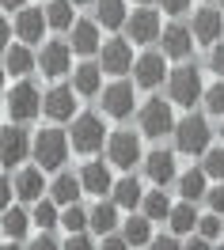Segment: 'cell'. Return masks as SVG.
<instances>
[{"label":"cell","instance_id":"cell-1","mask_svg":"<svg viewBox=\"0 0 224 250\" xmlns=\"http://www.w3.org/2000/svg\"><path fill=\"white\" fill-rule=\"evenodd\" d=\"M209 137H213V133H209L205 118H198V114H190V118H182V122L175 125V148L182 156H205Z\"/></svg>","mask_w":224,"mask_h":250},{"label":"cell","instance_id":"cell-2","mask_svg":"<svg viewBox=\"0 0 224 250\" xmlns=\"http://www.w3.org/2000/svg\"><path fill=\"white\" fill-rule=\"evenodd\" d=\"M34 159L42 171H57L65 159H68V137L61 129H42L34 137Z\"/></svg>","mask_w":224,"mask_h":250},{"label":"cell","instance_id":"cell-3","mask_svg":"<svg viewBox=\"0 0 224 250\" xmlns=\"http://www.w3.org/2000/svg\"><path fill=\"white\" fill-rule=\"evenodd\" d=\"M167 91H171V103H179V106H194V103L202 99V76H198V68H190V64L175 68L171 80H167Z\"/></svg>","mask_w":224,"mask_h":250},{"label":"cell","instance_id":"cell-4","mask_svg":"<svg viewBox=\"0 0 224 250\" xmlns=\"http://www.w3.org/2000/svg\"><path fill=\"white\" fill-rule=\"evenodd\" d=\"M42 95L34 91L31 83H16L12 91H8V99H4V106H8V114H12V122H31L34 114L42 110Z\"/></svg>","mask_w":224,"mask_h":250},{"label":"cell","instance_id":"cell-5","mask_svg":"<svg viewBox=\"0 0 224 250\" xmlns=\"http://www.w3.org/2000/svg\"><path fill=\"white\" fill-rule=\"evenodd\" d=\"M175 129V118H171V106L163 99H148L141 110V133L144 137H163Z\"/></svg>","mask_w":224,"mask_h":250},{"label":"cell","instance_id":"cell-6","mask_svg":"<svg viewBox=\"0 0 224 250\" xmlns=\"http://www.w3.org/2000/svg\"><path fill=\"white\" fill-rule=\"evenodd\" d=\"M103 133H107V129H103V122H99L95 114H84V118L72 122V148L88 156V152L103 148Z\"/></svg>","mask_w":224,"mask_h":250},{"label":"cell","instance_id":"cell-7","mask_svg":"<svg viewBox=\"0 0 224 250\" xmlns=\"http://www.w3.org/2000/svg\"><path fill=\"white\" fill-rule=\"evenodd\" d=\"M107 152H111V163L114 167H122V171H129L137 159H141V141L133 137V133H114L111 137V144H107Z\"/></svg>","mask_w":224,"mask_h":250},{"label":"cell","instance_id":"cell-8","mask_svg":"<svg viewBox=\"0 0 224 250\" xmlns=\"http://www.w3.org/2000/svg\"><path fill=\"white\" fill-rule=\"evenodd\" d=\"M38 64H42L46 76H65L68 64H72V46L68 42H46L38 53Z\"/></svg>","mask_w":224,"mask_h":250},{"label":"cell","instance_id":"cell-9","mask_svg":"<svg viewBox=\"0 0 224 250\" xmlns=\"http://www.w3.org/2000/svg\"><path fill=\"white\" fill-rule=\"evenodd\" d=\"M126 27H129V38H133V42H141V46L160 38V16H156V12H148V8L133 12V16L126 19Z\"/></svg>","mask_w":224,"mask_h":250},{"label":"cell","instance_id":"cell-10","mask_svg":"<svg viewBox=\"0 0 224 250\" xmlns=\"http://www.w3.org/2000/svg\"><path fill=\"white\" fill-rule=\"evenodd\" d=\"M27 156V133L16 129V125H4V133H0V159L12 167V163H23Z\"/></svg>","mask_w":224,"mask_h":250},{"label":"cell","instance_id":"cell-11","mask_svg":"<svg viewBox=\"0 0 224 250\" xmlns=\"http://www.w3.org/2000/svg\"><path fill=\"white\" fill-rule=\"evenodd\" d=\"M133 68V49L126 46V42H107L103 46V72H111V76H122V72H129Z\"/></svg>","mask_w":224,"mask_h":250},{"label":"cell","instance_id":"cell-12","mask_svg":"<svg viewBox=\"0 0 224 250\" xmlns=\"http://www.w3.org/2000/svg\"><path fill=\"white\" fill-rule=\"evenodd\" d=\"M103 110H107L111 118L133 114V87H129V83H111V87L103 91Z\"/></svg>","mask_w":224,"mask_h":250},{"label":"cell","instance_id":"cell-13","mask_svg":"<svg viewBox=\"0 0 224 250\" xmlns=\"http://www.w3.org/2000/svg\"><path fill=\"white\" fill-rule=\"evenodd\" d=\"M221 31H224V16H221V12L202 8V12L194 16V38H198V42H217Z\"/></svg>","mask_w":224,"mask_h":250},{"label":"cell","instance_id":"cell-14","mask_svg":"<svg viewBox=\"0 0 224 250\" xmlns=\"http://www.w3.org/2000/svg\"><path fill=\"white\" fill-rule=\"evenodd\" d=\"M167 57V53H163ZM163 57L160 53H144L141 61H137V83L141 87H156V83H163V72H167V64H163Z\"/></svg>","mask_w":224,"mask_h":250},{"label":"cell","instance_id":"cell-15","mask_svg":"<svg viewBox=\"0 0 224 250\" xmlns=\"http://www.w3.org/2000/svg\"><path fill=\"white\" fill-rule=\"evenodd\" d=\"M144 171L156 186H167V182H175V156L171 152H152L144 159Z\"/></svg>","mask_w":224,"mask_h":250},{"label":"cell","instance_id":"cell-16","mask_svg":"<svg viewBox=\"0 0 224 250\" xmlns=\"http://www.w3.org/2000/svg\"><path fill=\"white\" fill-rule=\"evenodd\" d=\"M42 110H46L53 122H65V118H72V110H76V103H72V87H53V91L46 95Z\"/></svg>","mask_w":224,"mask_h":250},{"label":"cell","instance_id":"cell-17","mask_svg":"<svg viewBox=\"0 0 224 250\" xmlns=\"http://www.w3.org/2000/svg\"><path fill=\"white\" fill-rule=\"evenodd\" d=\"M190 49H194V34L186 31V27H167V31H163V53H167V57L182 61Z\"/></svg>","mask_w":224,"mask_h":250},{"label":"cell","instance_id":"cell-18","mask_svg":"<svg viewBox=\"0 0 224 250\" xmlns=\"http://www.w3.org/2000/svg\"><path fill=\"white\" fill-rule=\"evenodd\" d=\"M46 23L49 19L42 16V12H19V19H16V34L23 38V42H42V31H46Z\"/></svg>","mask_w":224,"mask_h":250},{"label":"cell","instance_id":"cell-19","mask_svg":"<svg viewBox=\"0 0 224 250\" xmlns=\"http://www.w3.org/2000/svg\"><path fill=\"white\" fill-rule=\"evenodd\" d=\"M16 193L23 201H42V167H27L16 174Z\"/></svg>","mask_w":224,"mask_h":250},{"label":"cell","instance_id":"cell-20","mask_svg":"<svg viewBox=\"0 0 224 250\" xmlns=\"http://www.w3.org/2000/svg\"><path fill=\"white\" fill-rule=\"evenodd\" d=\"M80 182H84V189H88V193H95V197H103L107 189H114L111 171H107L103 163H88V167H84V174H80Z\"/></svg>","mask_w":224,"mask_h":250},{"label":"cell","instance_id":"cell-21","mask_svg":"<svg viewBox=\"0 0 224 250\" xmlns=\"http://www.w3.org/2000/svg\"><path fill=\"white\" fill-rule=\"evenodd\" d=\"M72 49L84 53V57L95 53V49H99V23H88V19L76 23V27H72Z\"/></svg>","mask_w":224,"mask_h":250},{"label":"cell","instance_id":"cell-22","mask_svg":"<svg viewBox=\"0 0 224 250\" xmlns=\"http://www.w3.org/2000/svg\"><path fill=\"white\" fill-rule=\"evenodd\" d=\"M31 68H34V57L23 46H8L4 49V72H8V76H27Z\"/></svg>","mask_w":224,"mask_h":250},{"label":"cell","instance_id":"cell-23","mask_svg":"<svg viewBox=\"0 0 224 250\" xmlns=\"http://www.w3.org/2000/svg\"><path fill=\"white\" fill-rule=\"evenodd\" d=\"M205 167L202 171H186V174H179V193L186 197V201H198V197H209V189H205Z\"/></svg>","mask_w":224,"mask_h":250},{"label":"cell","instance_id":"cell-24","mask_svg":"<svg viewBox=\"0 0 224 250\" xmlns=\"http://www.w3.org/2000/svg\"><path fill=\"white\" fill-rule=\"evenodd\" d=\"M80 178H72V174H57V182L49 186V193H53V201L57 205H72L76 197H80Z\"/></svg>","mask_w":224,"mask_h":250},{"label":"cell","instance_id":"cell-25","mask_svg":"<svg viewBox=\"0 0 224 250\" xmlns=\"http://www.w3.org/2000/svg\"><path fill=\"white\" fill-rule=\"evenodd\" d=\"M99 72H103V64H80L72 72V87L80 95H95L99 91Z\"/></svg>","mask_w":224,"mask_h":250},{"label":"cell","instance_id":"cell-26","mask_svg":"<svg viewBox=\"0 0 224 250\" xmlns=\"http://www.w3.org/2000/svg\"><path fill=\"white\" fill-rule=\"evenodd\" d=\"M114 201L122 205V208H133V205H144L141 182H137V178H122V182L114 186Z\"/></svg>","mask_w":224,"mask_h":250},{"label":"cell","instance_id":"cell-27","mask_svg":"<svg viewBox=\"0 0 224 250\" xmlns=\"http://www.w3.org/2000/svg\"><path fill=\"white\" fill-rule=\"evenodd\" d=\"M114 205H118V201H114ZM114 205H103V201H99L95 208L88 212V216H91V228H95L99 235H107V231L118 228V208H114Z\"/></svg>","mask_w":224,"mask_h":250},{"label":"cell","instance_id":"cell-28","mask_svg":"<svg viewBox=\"0 0 224 250\" xmlns=\"http://www.w3.org/2000/svg\"><path fill=\"white\" fill-rule=\"evenodd\" d=\"M95 19L103 27H122L126 23V0H99Z\"/></svg>","mask_w":224,"mask_h":250},{"label":"cell","instance_id":"cell-29","mask_svg":"<svg viewBox=\"0 0 224 250\" xmlns=\"http://www.w3.org/2000/svg\"><path fill=\"white\" fill-rule=\"evenodd\" d=\"M144 216L148 220H167L171 216V201H167L163 186L156 189V193H144Z\"/></svg>","mask_w":224,"mask_h":250},{"label":"cell","instance_id":"cell-30","mask_svg":"<svg viewBox=\"0 0 224 250\" xmlns=\"http://www.w3.org/2000/svg\"><path fill=\"white\" fill-rule=\"evenodd\" d=\"M171 228H175L179 235H186V231H194L198 228V212H194V201H186V205H179V208H171Z\"/></svg>","mask_w":224,"mask_h":250},{"label":"cell","instance_id":"cell-31","mask_svg":"<svg viewBox=\"0 0 224 250\" xmlns=\"http://www.w3.org/2000/svg\"><path fill=\"white\" fill-rule=\"evenodd\" d=\"M46 19H49V27L68 31V27H72V0H53L46 8Z\"/></svg>","mask_w":224,"mask_h":250},{"label":"cell","instance_id":"cell-32","mask_svg":"<svg viewBox=\"0 0 224 250\" xmlns=\"http://www.w3.org/2000/svg\"><path fill=\"white\" fill-rule=\"evenodd\" d=\"M27 231V216H23V208H8L4 212V239L8 243H19Z\"/></svg>","mask_w":224,"mask_h":250},{"label":"cell","instance_id":"cell-33","mask_svg":"<svg viewBox=\"0 0 224 250\" xmlns=\"http://www.w3.org/2000/svg\"><path fill=\"white\" fill-rule=\"evenodd\" d=\"M61 228L68 235H72V231H84V228H91V216H88L84 208H76V205H68V208H65V216H61Z\"/></svg>","mask_w":224,"mask_h":250},{"label":"cell","instance_id":"cell-34","mask_svg":"<svg viewBox=\"0 0 224 250\" xmlns=\"http://www.w3.org/2000/svg\"><path fill=\"white\" fill-rule=\"evenodd\" d=\"M126 239H129V247H144L148 243V216L126 220Z\"/></svg>","mask_w":224,"mask_h":250},{"label":"cell","instance_id":"cell-35","mask_svg":"<svg viewBox=\"0 0 224 250\" xmlns=\"http://www.w3.org/2000/svg\"><path fill=\"white\" fill-rule=\"evenodd\" d=\"M205 174L209 178H217V182H224V148H209L205 152Z\"/></svg>","mask_w":224,"mask_h":250},{"label":"cell","instance_id":"cell-36","mask_svg":"<svg viewBox=\"0 0 224 250\" xmlns=\"http://www.w3.org/2000/svg\"><path fill=\"white\" fill-rule=\"evenodd\" d=\"M53 205H57V201H38V205H34V224L46 228V231L57 224V208H53Z\"/></svg>","mask_w":224,"mask_h":250},{"label":"cell","instance_id":"cell-37","mask_svg":"<svg viewBox=\"0 0 224 250\" xmlns=\"http://www.w3.org/2000/svg\"><path fill=\"white\" fill-rule=\"evenodd\" d=\"M205 106H209V114L224 118V80H221V83H213V87L205 91Z\"/></svg>","mask_w":224,"mask_h":250},{"label":"cell","instance_id":"cell-38","mask_svg":"<svg viewBox=\"0 0 224 250\" xmlns=\"http://www.w3.org/2000/svg\"><path fill=\"white\" fill-rule=\"evenodd\" d=\"M198 231L205 235V239H217V235L224 231V224H221L217 216H205V220H198Z\"/></svg>","mask_w":224,"mask_h":250},{"label":"cell","instance_id":"cell-39","mask_svg":"<svg viewBox=\"0 0 224 250\" xmlns=\"http://www.w3.org/2000/svg\"><path fill=\"white\" fill-rule=\"evenodd\" d=\"M209 64H213V72L224 80V42H221V46H213V57H209Z\"/></svg>","mask_w":224,"mask_h":250},{"label":"cell","instance_id":"cell-40","mask_svg":"<svg viewBox=\"0 0 224 250\" xmlns=\"http://www.w3.org/2000/svg\"><path fill=\"white\" fill-rule=\"evenodd\" d=\"M209 208H213V212H224V182L217 189H209Z\"/></svg>","mask_w":224,"mask_h":250},{"label":"cell","instance_id":"cell-41","mask_svg":"<svg viewBox=\"0 0 224 250\" xmlns=\"http://www.w3.org/2000/svg\"><path fill=\"white\" fill-rule=\"evenodd\" d=\"M160 4H163V12H171V16H182L190 8V0H160Z\"/></svg>","mask_w":224,"mask_h":250},{"label":"cell","instance_id":"cell-42","mask_svg":"<svg viewBox=\"0 0 224 250\" xmlns=\"http://www.w3.org/2000/svg\"><path fill=\"white\" fill-rule=\"evenodd\" d=\"M103 247L122 250V247H129V239H126V235H111V231H107V235H103Z\"/></svg>","mask_w":224,"mask_h":250},{"label":"cell","instance_id":"cell-43","mask_svg":"<svg viewBox=\"0 0 224 250\" xmlns=\"http://www.w3.org/2000/svg\"><path fill=\"white\" fill-rule=\"evenodd\" d=\"M31 247H38V250H42V247H57V239H53V235H46V228H42V235L34 239Z\"/></svg>","mask_w":224,"mask_h":250},{"label":"cell","instance_id":"cell-44","mask_svg":"<svg viewBox=\"0 0 224 250\" xmlns=\"http://www.w3.org/2000/svg\"><path fill=\"white\" fill-rule=\"evenodd\" d=\"M156 247H167V250H171V247H179V239H171V235H160V239H156Z\"/></svg>","mask_w":224,"mask_h":250},{"label":"cell","instance_id":"cell-45","mask_svg":"<svg viewBox=\"0 0 224 250\" xmlns=\"http://www.w3.org/2000/svg\"><path fill=\"white\" fill-rule=\"evenodd\" d=\"M4 4V12H12V8H23V0H0Z\"/></svg>","mask_w":224,"mask_h":250},{"label":"cell","instance_id":"cell-46","mask_svg":"<svg viewBox=\"0 0 224 250\" xmlns=\"http://www.w3.org/2000/svg\"><path fill=\"white\" fill-rule=\"evenodd\" d=\"M72 4H91V0H72Z\"/></svg>","mask_w":224,"mask_h":250},{"label":"cell","instance_id":"cell-47","mask_svg":"<svg viewBox=\"0 0 224 250\" xmlns=\"http://www.w3.org/2000/svg\"><path fill=\"white\" fill-rule=\"evenodd\" d=\"M221 137H224V125H221Z\"/></svg>","mask_w":224,"mask_h":250},{"label":"cell","instance_id":"cell-48","mask_svg":"<svg viewBox=\"0 0 224 250\" xmlns=\"http://www.w3.org/2000/svg\"><path fill=\"white\" fill-rule=\"evenodd\" d=\"M141 4H144V0H141Z\"/></svg>","mask_w":224,"mask_h":250}]
</instances>
